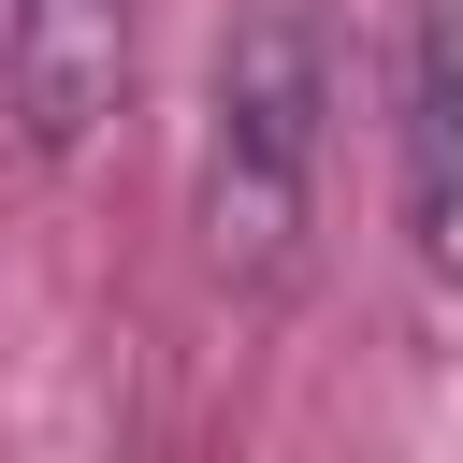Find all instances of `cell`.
I'll return each instance as SVG.
<instances>
[{
    "mask_svg": "<svg viewBox=\"0 0 463 463\" xmlns=\"http://www.w3.org/2000/svg\"><path fill=\"white\" fill-rule=\"evenodd\" d=\"M318 145H333V29L318 0H246L203 87V159H188V232L232 289H289L318 232Z\"/></svg>",
    "mask_w": 463,
    "mask_h": 463,
    "instance_id": "6da1fadb",
    "label": "cell"
},
{
    "mask_svg": "<svg viewBox=\"0 0 463 463\" xmlns=\"http://www.w3.org/2000/svg\"><path fill=\"white\" fill-rule=\"evenodd\" d=\"M130 58H145V0H0V101L29 159H87L130 116Z\"/></svg>",
    "mask_w": 463,
    "mask_h": 463,
    "instance_id": "7a4b0ae2",
    "label": "cell"
},
{
    "mask_svg": "<svg viewBox=\"0 0 463 463\" xmlns=\"http://www.w3.org/2000/svg\"><path fill=\"white\" fill-rule=\"evenodd\" d=\"M405 217L434 260H463V0H434L420 72H405Z\"/></svg>",
    "mask_w": 463,
    "mask_h": 463,
    "instance_id": "3957f363",
    "label": "cell"
}]
</instances>
